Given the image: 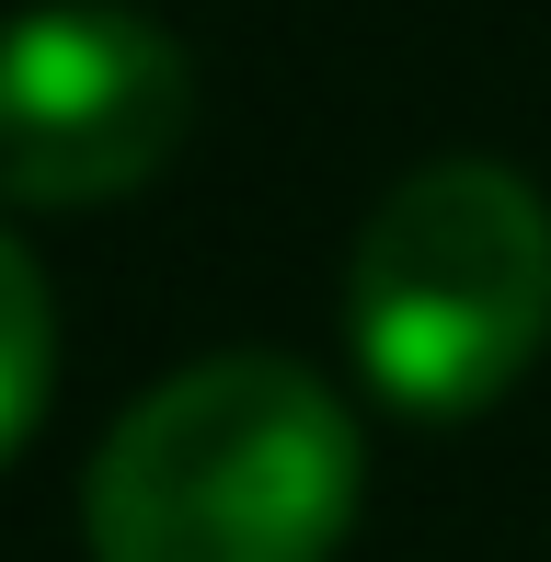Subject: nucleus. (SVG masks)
Returning a JSON list of instances; mask_svg holds the SVG:
<instances>
[{
  "instance_id": "1",
  "label": "nucleus",
  "mask_w": 551,
  "mask_h": 562,
  "mask_svg": "<svg viewBox=\"0 0 551 562\" xmlns=\"http://www.w3.org/2000/svg\"><path fill=\"white\" fill-rule=\"evenodd\" d=\"M81 528L92 562H334L357 528V414L299 356H195L92 448Z\"/></svg>"
},
{
  "instance_id": "2",
  "label": "nucleus",
  "mask_w": 551,
  "mask_h": 562,
  "mask_svg": "<svg viewBox=\"0 0 551 562\" xmlns=\"http://www.w3.org/2000/svg\"><path fill=\"white\" fill-rule=\"evenodd\" d=\"M345 334L391 414H483L551 345V207L506 161H425L368 207Z\"/></svg>"
},
{
  "instance_id": "3",
  "label": "nucleus",
  "mask_w": 551,
  "mask_h": 562,
  "mask_svg": "<svg viewBox=\"0 0 551 562\" xmlns=\"http://www.w3.org/2000/svg\"><path fill=\"white\" fill-rule=\"evenodd\" d=\"M184 46L127 0H35L0 23V195L104 207L184 149Z\"/></svg>"
},
{
  "instance_id": "4",
  "label": "nucleus",
  "mask_w": 551,
  "mask_h": 562,
  "mask_svg": "<svg viewBox=\"0 0 551 562\" xmlns=\"http://www.w3.org/2000/svg\"><path fill=\"white\" fill-rule=\"evenodd\" d=\"M46 391H58V299H46L35 252L0 229V459L35 437Z\"/></svg>"
}]
</instances>
